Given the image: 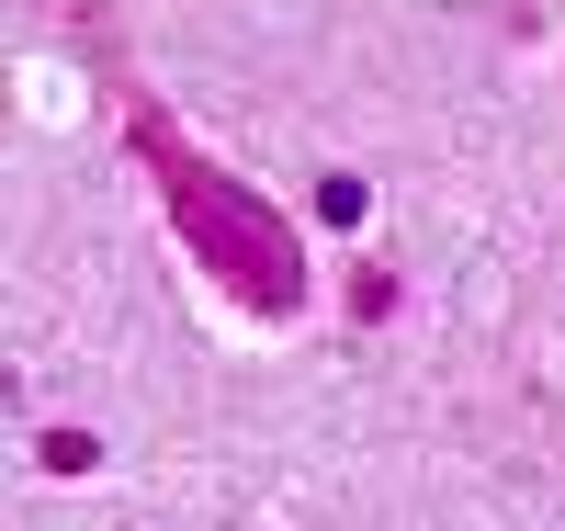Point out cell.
Listing matches in <instances>:
<instances>
[{
  "mask_svg": "<svg viewBox=\"0 0 565 531\" xmlns=\"http://www.w3.org/2000/svg\"><path fill=\"white\" fill-rule=\"evenodd\" d=\"M125 159L148 170V192H159V215H170V237L193 249V272L215 283L238 317H260V328H295L306 306H317V272H306V237L282 226L260 192L226 170L215 148H193V136L170 125V103H148V91H125Z\"/></svg>",
  "mask_w": 565,
  "mask_h": 531,
  "instance_id": "1",
  "label": "cell"
},
{
  "mask_svg": "<svg viewBox=\"0 0 565 531\" xmlns=\"http://www.w3.org/2000/svg\"><path fill=\"white\" fill-rule=\"evenodd\" d=\"M351 317H362V328H385V317H396V272H385V261H362V272H351Z\"/></svg>",
  "mask_w": 565,
  "mask_h": 531,
  "instance_id": "2",
  "label": "cell"
},
{
  "mask_svg": "<svg viewBox=\"0 0 565 531\" xmlns=\"http://www.w3.org/2000/svg\"><path fill=\"white\" fill-rule=\"evenodd\" d=\"M362 204H373V192H362L351 170H328V181H317V215H328V226H362Z\"/></svg>",
  "mask_w": 565,
  "mask_h": 531,
  "instance_id": "4",
  "label": "cell"
},
{
  "mask_svg": "<svg viewBox=\"0 0 565 531\" xmlns=\"http://www.w3.org/2000/svg\"><path fill=\"white\" fill-rule=\"evenodd\" d=\"M34 464H45V475H90V464H103V442H90V429H45Z\"/></svg>",
  "mask_w": 565,
  "mask_h": 531,
  "instance_id": "3",
  "label": "cell"
}]
</instances>
